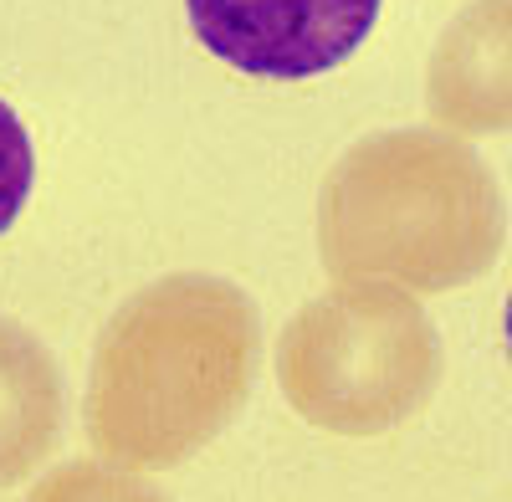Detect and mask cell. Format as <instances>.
Returning a JSON list of instances; mask_svg holds the SVG:
<instances>
[{
	"mask_svg": "<svg viewBox=\"0 0 512 502\" xmlns=\"http://www.w3.org/2000/svg\"><path fill=\"white\" fill-rule=\"evenodd\" d=\"M185 11L210 57L246 77L297 82L359 52L379 0H185Z\"/></svg>",
	"mask_w": 512,
	"mask_h": 502,
	"instance_id": "4",
	"label": "cell"
},
{
	"mask_svg": "<svg viewBox=\"0 0 512 502\" xmlns=\"http://www.w3.org/2000/svg\"><path fill=\"white\" fill-rule=\"evenodd\" d=\"M36 180V154H31V134L16 118V108L0 98V236H6L21 216V205L31 195Z\"/></svg>",
	"mask_w": 512,
	"mask_h": 502,
	"instance_id": "8",
	"label": "cell"
},
{
	"mask_svg": "<svg viewBox=\"0 0 512 502\" xmlns=\"http://www.w3.org/2000/svg\"><path fill=\"white\" fill-rule=\"evenodd\" d=\"M507 354H512V298H507Z\"/></svg>",
	"mask_w": 512,
	"mask_h": 502,
	"instance_id": "9",
	"label": "cell"
},
{
	"mask_svg": "<svg viewBox=\"0 0 512 502\" xmlns=\"http://www.w3.org/2000/svg\"><path fill=\"white\" fill-rule=\"evenodd\" d=\"M277 385L313 431L369 441L405 426L441 385V339L420 298L390 282H338L282 328Z\"/></svg>",
	"mask_w": 512,
	"mask_h": 502,
	"instance_id": "3",
	"label": "cell"
},
{
	"mask_svg": "<svg viewBox=\"0 0 512 502\" xmlns=\"http://www.w3.org/2000/svg\"><path fill=\"white\" fill-rule=\"evenodd\" d=\"M507 241L502 190L446 129H384L349 144L318 190V257L333 282L436 298L477 282Z\"/></svg>",
	"mask_w": 512,
	"mask_h": 502,
	"instance_id": "2",
	"label": "cell"
},
{
	"mask_svg": "<svg viewBox=\"0 0 512 502\" xmlns=\"http://www.w3.org/2000/svg\"><path fill=\"white\" fill-rule=\"evenodd\" d=\"M26 502H169V497L139 482V472H123L113 462H67L41 477L26 492Z\"/></svg>",
	"mask_w": 512,
	"mask_h": 502,
	"instance_id": "7",
	"label": "cell"
},
{
	"mask_svg": "<svg viewBox=\"0 0 512 502\" xmlns=\"http://www.w3.org/2000/svg\"><path fill=\"white\" fill-rule=\"evenodd\" d=\"M425 113L456 139L512 134V0H472L425 62Z\"/></svg>",
	"mask_w": 512,
	"mask_h": 502,
	"instance_id": "5",
	"label": "cell"
},
{
	"mask_svg": "<svg viewBox=\"0 0 512 502\" xmlns=\"http://www.w3.org/2000/svg\"><path fill=\"white\" fill-rule=\"evenodd\" d=\"M62 436V374L36 333L0 318V492L26 482Z\"/></svg>",
	"mask_w": 512,
	"mask_h": 502,
	"instance_id": "6",
	"label": "cell"
},
{
	"mask_svg": "<svg viewBox=\"0 0 512 502\" xmlns=\"http://www.w3.org/2000/svg\"><path fill=\"white\" fill-rule=\"evenodd\" d=\"M262 323L251 298L205 272L139 287L98 333L88 441L123 472H169L216 441L251 395Z\"/></svg>",
	"mask_w": 512,
	"mask_h": 502,
	"instance_id": "1",
	"label": "cell"
}]
</instances>
